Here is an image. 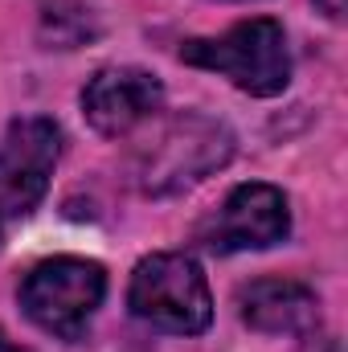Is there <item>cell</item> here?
Instances as JSON below:
<instances>
[{
	"label": "cell",
	"mask_w": 348,
	"mask_h": 352,
	"mask_svg": "<svg viewBox=\"0 0 348 352\" xmlns=\"http://www.w3.org/2000/svg\"><path fill=\"white\" fill-rule=\"evenodd\" d=\"M180 62L201 66V70H217L254 98H274L291 82L287 33L270 16L238 21L221 37H188L180 45Z\"/></svg>",
	"instance_id": "1"
},
{
	"label": "cell",
	"mask_w": 348,
	"mask_h": 352,
	"mask_svg": "<svg viewBox=\"0 0 348 352\" xmlns=\"http://www.w3.org/2000/svg\"><path fill=\"white\" fill-rule=\"evenodd\" d=\"M127 307L135 320L160 332H176V336H197L213 320V295H209L205 270L188 254L144 258L131 274Z\"/></svg>",
	"instance_id": "2"
},
{
	"label": "cell",
	"mask_w": 348,
	"mask_h": 352,
	"mask_svg": "<svg viewBox=\"0 0 348 352\" xmlns=\"http://www.w3.org/2000/svg\"><path fill=\"white\" fill-rule=\"evenodd\" d=\"M234 152V135L205 115H180L173 123H164L135 160V180L144 192L164 197V192H180L197 180L221 168Z\"/></svg>",
	"instance_id": "3"
},
{
	"label": "cell",
	"mask_w": 348,
	"mask_h": 352,
	"mask_svg": "<svg viewBox=\"0 0 348 352\" xmlns=\"http://www.w3.org/2000/svg\"><path fill=\"white\" fill-rule=\"evenodd\" d=\"M102 295H107V270L90 258H70V254L37 263L21 283L25 316L62 340H78L87 332Z\"/></svg>",
	"instance_id": "4"
},
{
	"label": "cell",
	"mask_w": 348,
	"mask_h": 352,
	"mask_svg": "<svg viewBox=\"0 0 348 352\" xmlns=\"http://www.w3.org/2000/svg\"><path fill=\"white\" fill-rule=\"evenodd\" d=\"M58 156H62V131L54 119L33 115V119H17L4 131L0 140V246L8 230L41 205Z\"/></svg>",
	"instance_id": "5"
},
{
	"label": "cell",
	"mask_w": 348,
	"mask_h": 352,
	"mask_svg": "<svg viewBox=\"0 0 348 352\" xmlns=\"http://www.w3.org/2000/svg\"><path fill=\"white\" fill-rule=\"evenodd\" d=\"M291 234V209H287V197L274 188V184H238L226 205L201 221L197 230V242L213 254H234V250H266V246H279L283 238Z\"/></svg>",
	"instance_id": "6"
},
{
	"label": "cell",
	"mask_w": 348,
	"mask_h": 352,
	"mask_svg": "<svg viewBox=\"0 0 348 352\" xmlns=\"http://www.w3.org/2000/svg\"><path fill=\"white\" fill-rule=\"evenodd\" d=\"M164 102L156 74L140 66H107L83 90V115L98 135H127L144 119H152Z\"/></svg>",
	"instance_id": "7"
},
{
	"label": "cell",
	"mask_w": 348,
	"mask_h": 352,
	"mask_svg": "<svg viewBox=\"0 0 348 352\" xmlns=\"http://www.w3.org/2000/svg\"><path fill=\"white\" fill-rule=\"evenodd\" d=\"M238 307L242 320L266 332V336H295L316 328L320 320V299L312 287L295 283V278H254L238 291Z\"/></svg>",
	"instance_id": "8"
},
{
	"label": "cell",
	"mask_w": 348,
	"mask_h": 352,
	"mask_svg": "<svg viewBox=\"0 0 348 352\" xmlns=\"http://www.w3.org/2000/svg\"><path fill=\"white\" fill-rule=\"evenodd\" d=\"M94 33H98L94 16L78 4H58V8H45V16H41V37L58 50H74Z\"/></svg>",
	"instance_id": "9"
},
{
	"label": "cell",
	"mask_w": 348,
	"mask_h": 352,
	"mask_svg": "<svg viewBox=\"0 0 348 352\" xmlns=\"http://www.w3.org/2000/svg\"><path fill=\"white\" fill-rule=\"evenodd\" d=\"M316 8H320L324 16H332V21L345 16V0H316Z\"/></svg>",
	"instance_id": "10"
},
{
	"label": "cell",
	"mask_w": 348,
	"mask_h": 352,
	"mask_svg": "<svg viewBox=\"0 0 348 352\" xmlns=\"http://www.w3.org/2000/svg\"><path fill=\"white\" fill-rule=\"evenodd\" d=\"M0 352H21V349H8V344H0Z\"/></svg>",
	"instance_id": "11"
}]
</instances>
